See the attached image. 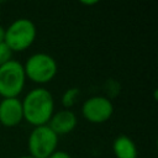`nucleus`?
Here are the masks:
<instances>
[{
  "label": "nucleus",
  "mask_w": 158,
  "mask_h": 158,
  "mask_svg": "<svg viewBox=\"0 0 158 158\" xmlns=\"http://www.w3.org/2000/svg\"><path fill=\"white\" fill-rule=\"evenodd\" d=\"M23 120L33 127L44 126L54 114V100L49 90L44 88L32 89L21 101Z\"/></svg>",
  "instance_id": "obj_1"
},
{
  "label": "nucleus",
  "mask_w": 158,
  "mask_h": 158,
  "mask_svg": "<svg viewBox=\"0 0 158 158\" xmlns=\"http://www.w3.org/2000/svg\"><path fill=\"white\" fill-rule=\"evenodd\" d=\"M37 30L35 23L28 19H17L5 28L4 42L14 52H22L32 46L36 40Z\"/></svg>",
  "instance_id": "obj_2"
},
{
  "label": "nucleus",
  "mask_w": 158,
  "mask_h": 158,
  "mask_svg": "<svg viewBox=\"0 0 158 158\" xmlns=\"http://www.w3.org/2000/svg\"><path fill=\"white\" fill-rule=\"evenodd\" d=\"M26 75L23 65L11 59L0 65V96L2 99L17 98L25 88Z\"/></svg>",
  "instance_id": "obj_3"
},
{
  "label": "nucleus",
  "mask_w": 158,
  "mask_h": 158,
  "mask_svg": "<svg viewBox=\"0 0 158 158\" xmlns=\"http://www.w3.org/2000/svg\"><path fill=\"white\" fill-rule=\"evenodd\" d=\"M22 65L26 78L37 84L49 83L58 70L56 59L47 53H35L30 56Z\"/></svg>",
  "instance_id": "obj_4"
},
{
  "label": "nucleus",
  "mask_w": 158,
  "mask_h": 158,
  "mask_svg": "<svg viewBox=\"0 0 158 158\" xmlns=\"http://www.w3.org/2000/svg\"><path fill=\"white\" fill-rule=\"evenodd\" d=\"M58 136L48 127V125L35 127L27 141L30 156L33 158H48L57 151Z\"/></svg>",
  "instance_id": "obj_5"
},
{
  "label": "nucleus",
  "mask_w": 158,
  "mask_h": 158,
  "mask_svg": "<svg viewBox=\"0 0 158 158\" xmlns=\"http://www.w3.org/2000/svg\"><path fill=\"white\" fill-rule=\"evenodd\" d=\"M83 117L91 123H102L110 120L114 114V105L106 96H91L81 106Z\"/></svg>",
  "instance_id": "obj_6"
},
{
  "label": "nucleus",
  "mask_w": 158,
  "mask_h": 158,
  "mask_svg": "<svg viewBox=\"0 0 158 158\" xmlns=\"http://www.w3.org/2000/svg\"><path fill=\"white\" fill-rule=\"evenodd\" d=\"M23 120L22 104L17 98L2 99L0 101V123L5 127H15Z\"/></svg>",
  "instance_id": "obj_7"
},
{
  "label": "nucleus",
  "mask_w": 158,
  "mask_h": 158,
  "mask_svg": "<svg viewBox=\"0 0 158 158\" xmlns=\"http://www.w3.org/2000/svg\"><path fill=\"white\" fill-rule=\"evenodd\" d=\"M77 116L72 110H60L52 115L49 122L47 123L48 127L57 135H67L72 132L77 126Z\"/></svg>",
  "instance_id": "obj_8"
},
{
  "label": "nucleus",
  "mask_w": 158,
  "mask_h": 158,
  "mask_svg": "<svg viewBox=\"0 0 158 158\" xmlns=\"http://www.w3.org/2000/svg\"><path fill=\"white\" fill-rule=\"evenodd\" d=\"M112 151L116 158H137L138 156L136 143L126 135H120L115 138Z\"/></svg>",
  "instance_id": "obj_9"
},
{
  "label": "nucleus",
  "mask_w": 158,
  "mask_h": 158,
  "mask_svg": "<svg viewBox=\"0 0 158 158\" xmlns=\"http://www.w3.org/2000/svg\"><path fill=\"white\" fill-rule=\"evenodd\" d=\"M79 95V89L78 88H70V89H67L62 96V105L69 110L77 101V98Z\"/></svg>",
  "instance_id": "obj_10"
},
{
  "label": "nucleus",
  "mask_w": 158,
  "mask_h": 158,
  "mask_svg": "<svg viewBox=\"0 0 158 158\" xmlns=\"http://www.w3.org/2000/svg\"><path fill=\"white\" fill-rule=\"evenodd\" d=\"M12 58V51L7 47V44L5 42L0 43V65L7 63L9 60H11Z\"/></svg>",
  "instance_id": "obj_11"
},
{
  "label": "nucleus",
  "mask_w": 158,
  "mask_h": 158,
  "mask_svg": "<svg viewBox=\"0 0 158 158\" xmlns=\"http://www.w3.org/2000/svg\"><path fill=\"white\" fill-rule=\"evenodd\" d=\"M48 158H72L69 153L64 152V151H56L54 153H52Z\"/></svg>",
  "instance_id": "obj_12"
},
{
  "label": "nucleus",
  "mask_w": 158,
  "mask_h": 158,
  "mask_svg": "<svg viewBox=\"0 0 158 158\" xmlns=\"http://www.w3.org/2000/svg\"><path fill=\"white\" fill-rule=\"evenodd\" d=\"M4 40H5V28L0 25V43L4 42Z\"/></svg>",
  "instance_id": "obj_13"
},
{
  "label": "nucleus",
  "mask_w": 158,
  "mask_h": 158,
  "mask_svg": "<svg viewBox=\"0 0 158 158\" xmlns=\"http://www.w3.org/2000/svg\"><path fill=\"white\" fill-rule=\"evenodd\" d=\"M81 4H84V5H95V4H98V1H81Z\"/></svg>",
  "instance_id": "obj_14"
},
{
  "label": "nucleus",
  "mask_w": 158,
  "mask_h": 158,
  "mask_svg": "<svg viewBox=\"0 0 158 158\" xmlns=\"http://www.w3.org/2000/svg\"><path fill=\"white\" fill-rule=\"evenodd\" d=\"M19 158H33V157H31V156L28 154V156H21V157H19Z\"/></svg>",
  "instance_id": "obj_15"
}]
</instances>
